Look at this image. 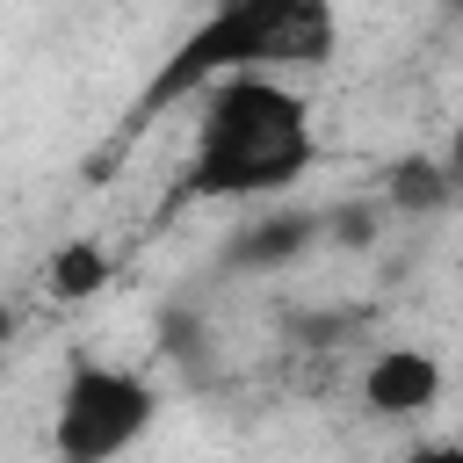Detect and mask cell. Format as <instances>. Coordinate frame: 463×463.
<instances>
[{
	"label": "cell",
	"instance_id": "ba28073f",
	"mask_svg": "<svg viewBox=\"0 0 463 463\" xmlns=\"http://www.w3.org/2000/svg\"><path fill=\"white\" fill-rule=\"evenodd\" d=\"M398 463H463V441H441V434H434V441H412Z\"/></svg>",
	"mask_w": 463,
	"mask_h": 463
},
{
	"label": "cell",
	"instance_id": "7a4b0ae2",
	"mask_svg": "<svg viewBox=\"0 0 463 463\" xmlns=\"http://www.w3.org/2000/svg\"><path fill=\"white\" fill-rule=\"evenodd\" d=\"M333 36H340V22L318 0H232L174 43L159 80L145 87V109H159L166 94H203L232 72H275L282 80V65H326Z\"/></svg>",
	"mask_w": 463,
	"mask_h": 463
},
{
	"label": "cell",
	"instance_id": "5b68a950",
	"mask_svg": "<svg viewBox=\"0 0 463 463\" xmlns=\"http://www.w3.org/2000/svg\"><path fill=\"white\" fill-rule=\"evenodd\" d=\"M311 246H318V217H311V210H260L246 232H232V246H224V268L275 275V268L304 260Z\"/></svg>",
	"mask_w": 463,
	"mask_h": 463
},
{
	"label": "cell",
	"instance_id": "277c9868",
	"mask_svg": "<svg viewBox=\"0 0 463 463\" xmlns=\"http://www.w3.org/2000/svg\"><path fill=\"white\" fill-rule=\"evenodd\" d=\"M354 391H362V412H369V420L412 427V420H427V412L441 405V391H449V369H441V354H434V347H412V340H398V347H376V354L362 362Z\"/></svg>",
	"mask_w": 463,
	"mask_h": 463
},
{
	"label": "cell",
	"instance_id": "8992f818",
	"mask_svg": "<svg viewBox=\"0 0 463 463\" xmlns=\"http://www.w3.org/2000/svg\"><path fill=\"white\" fill-rule=\"evenodd\" d=\"M43 282H51V297H65V304H80V297H94V289L109 282V253H101L94 239H72V246H58V253H51V268H43Z\"/></svg>",
	"mask_w": 463,
	"mask_h": 463
},
{
	"label": "cell",
	"instance_id": "6da1fadb",
	"mask_svg": "<svg viewBox=\"0 0 463 463\" xmlns=\"http://www.w3.org/2000/svg\"><path fill=\"white\" fill-rule=\"evenodd\" d=\"M318 166V123L304 87L275 72H232L195 101L188 195L195 203H275Z\"/></svg>",
	"mask_w": 463,
	"mask_h": 463
},
{
	"label": "cell",
	"instance_id": "9c48e42d",
	"mask_svg": "<svg viewBox=\"0 0 463 463\" xmlns=\"http://www.w3.org/2000/svg\"><path fill=\"white\" fill-rule=\"evenodd\" d=\"M7 340H14V318H7V304H0V362H7Z\"/></svg>",
	"mask_w": 463,
	"mask_h": 463
},
{
	"label": "cell",
	"instance_id": "52a82bcc",
	"mask_svg": "<svg viewBox=\"0 0 463 463\" xmlns=\"http://www.w3.org/2000/svg\"><path fill=\"white\" fill-rule=\"evenodd\" d=\"M449 188H456V174L427 166V159H412V166L391 174V203H405V210H434V203H449Z\"/></svg>",
	"mask_w": 463,
	"mask_h": 463
},
{
	"label": "cell",
	"instance_id": "3957f363",
	"mask_svg": "<svg viewBox=\"0 0 463 463\" xmlns=\"http://www.w3.org/2000/svg\"><path fill=\"white\" fill-rule=\"evenodd\" d=\"M159 427V383L109 354H72L51 391V463H123Z\"/></svg>",
	"mask_w": 463,
	"mask_h": 463
}]
</instances>
